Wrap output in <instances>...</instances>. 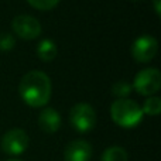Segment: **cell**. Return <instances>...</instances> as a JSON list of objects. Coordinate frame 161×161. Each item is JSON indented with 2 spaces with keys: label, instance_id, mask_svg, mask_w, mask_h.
<instances>
[{
  "label": "cell",
  "instance_id": "6da1fadb",
  "mask_svg": "<svg viewBox=\"0 0 161 161\" xmlns=\"http://www.w3.org/2000/svg\"><path fill=\"white\" fill-rule=\"evenodd\" d=\"M19 91L27 105L41 108L51 97V79L42 71H30L20 80Z\"/></svg>",
  "mask_w": 161,
  "mask_h": 161
},
{
  "label": "cell",
  "instance_id": "7a4b0ae2",
  "mask_svg": "<svg viewBox=\"0 0 161 161\" xmlns=\"http://www.w3.org/2000/svg\"><path fill=\"white\" fill-rule=\"evenodd\" d=\"M112 119L116 125L122 127H134L143 119V110L134 100L130 99H117L110 106Z\"/></svg>",
  "mask_w": 161,
  "mask_h": 161
},
{
  "label": "cell",
  "instance_id": "3957f363",
  "mask_svg": "<svg viewBox=\"0 0 161 161\" xmlns=\"http://www.w3.org/2000/svg\"><path fill=\"white\" fill-rule=\"evenodd\" d=\"M69 123L79 133L91 131L96 123V113H95L93 108L88 103H78L71 109Z\"/></svg>",
  "mask_w": 161,
  "mask_h": 161
},
{
  "label": "cell",
  "instance_id": "277c9868",
  "mask_svg": "<svg viewBox=\"0 0 161 161\" xmlns=\"http://www.w3.org/2000/svg\"><path fill=\"white\" fill-rule=\"evenodd\" d=\"M161 86V74L156 68H146L137 72L133 82V88L139 93L150 96L156 93Z\"/></svg>",
  "mask_w": 161,
  "mask_h": 161
},
{
  "label": "cell",
  "instance_id": "5b68a950",
  "mask_svg": "<svg viewBox=\"0 0 161 161\" xmlns=\"http://www.w3.org/2000/svg\"><path fill=\"white\" fill-rule=\"evenodd\" d=\"M28 147V136L23 129H11L2 137V150L8 156H19Z\"/></svg>",
  "mask_w": 161,
  "mask_h": 161
},
{
  "label": "cell",
  "instance_id": "8992f818",
  "mask_svg": "<svg viewBox=\"0 0 161 161\" xmlns=\"http://www.w3.org/2000/svg\"><path fill=\"white\" fill-rule=\"evenodd\" d=\"M11 28L19 37L24 40H33L41 34V24L33 16L20 14L16 16L11 21Z\"/></svg>",
  "mask_w": 161,
  "mask_h": 161
},
{
  "label": "cell",
  "instance_id": "52a82bcc",
  "mask_svg": "<svg viewBox=\"0 0 161 161\" xmlns=\"http://www.w3.org/2000/svg\"><path fill=\"white\" fill-rule=\"evenodd\" d=\"M157 50H158V42L153 36H140L139 38L134 40L131 45V54L133 58L139 62H148L156 57Z\"/></svg>",
  "mask_w": 161,
  "mask_h": 161
},
{
  "label": "cell",
  "instance_id": "ba28073f",
  "mask_svg": "<svg viewBox=\"0 0 161 161\" xmlns=\"http://www.w3.org/2000/svg\"><path fill=\"white\" fill-rule=\"evenodd\" d=\"M92 157V146L86 140H74L64 151L65 161H89Z\"/></svg>",
  "mask_w": 161,
  "mask_h": 161
},
{
  "label": "cell",
  "instance_id": "9c48e42d",
  "mask_svg": "<svg viewBox=\"0 0 161 161\" xmlns=\"http://www.w3.org/2000/svg\"><path fill=\"white\" fill-rule=\"evenodd\" d=\"M38 125L45 133H55L61 126V116L53 108H45L38 116Z\"/></svg>",
  "mask_w": 161,
  "mask_h": 161
},
{
  "label": "cell",
  "instance_id": "30bf717a",
  "mask_svg": "<svg viewBox=\"0 0 161 161\" xmlns=\"http://www.w3.org/2000/svg\"><path fill=\"white\" fill-rule=\"evenodd\" d=\"M57 45L53 40H42L37 45V55L42 59V61H53L57 57Z\"/></svg>",
  "mask_w": 161,
  "mask_h": 161
},
{
  "label": "cell",
  "instance_id": "8fae6325",
  "mask_svg": "<svg viewBox=\"0 0 161 161\" xmlns=\"http://www.w3.org/2000/svg\"><path fill=\"white\" fill-rule=\"evenodd\" d=\"M102 161H129V154L123 147L112 146L103 151Z\"/></svg>",
  "mask_w": 161,
  "mask_h": 161
},
{
  "label": "cell",
  "instance_id": "7c38bea8",
  "mask_svg": "<svg viewBox=\"0 0 161 161\" xmlns=\"http://www.w3.org/2000/svg\"><path fill=\"white\" fill-rule=\"evenodd\" d=\"M142 110H143V113L151 114V116L158 114L160 110H161V100H160V97L150 96L148 99H146V102H144V105H143Z\"/></svg>",
  "mask_w": 161,
  "mask_h": 161
},
{
  "label": "cell",
  "instance_id": "4fadbf2b",
  "mask_svg": "<svg viewBox=\"0 0 161 161\" xmlns=\"http://www.w3.org/2000/svg\"><path fill=\"white\" fill-rule=\"evenodd\" d=\"M112 92H113V95L119 96L120 99H125L127 95H130L131 85L129 82H126V80H119V82H116L113 85V88H112Z\"/></svg>",
  "mask_w": 161,
  "mask_h": 161
},
{
  "label": "cell",
  "instance_id": "5bb4252c",
  "mask_svg": "<svg viewBox=\"0 0 161 161\" xmlns=\"http://www.w3.org/2000/svg\"><path fill=\"white\" fill-rule=\"evenodd\" d=\"M27 2L38 10H50L58 4L59 0H27Z\"/></svg>",
  "mask_w": 161,
  "mask_h": 161
},
{
  "label": "cell",
  "instance_id": "9a60e30c",
  "mask_svg": "<svg viewBox=\"0 0 161 161\" xmlns=\"http://www.w3.org/2000/svg\"><path fill=\"white\" fill-rule=\"evenodd\" d=\"M14 38L11 37V34L4 33V34H0V50L3 51H10L11 48L14 47Z\"/></svg>",
  "mask_w": 161,
  "mask_h": 161
},
{
  "label": "cell",
  "instance_id": "2e32d148",
  "mask_svg": "<svg viewBox=\"0 0 161 161\" xmlns=\"http://www.w3.org/2000/svg\"><path fill=\"white\" fill-rule=\"evenodd\" d=\"M154 8H156L157 14H160V0H154Z\"/></svg>",
  "mask_w": 161,
  "mask_h": 161
},
{
  "label": "cell",
  "instance_id": "e0dca14e",
  "mask_svg": "<svg viewBox=\"0 0 161 161\" xmlns=\"http://www.w3.org/2000/svg\"><path fill=\"white\" fill-rule=\"evenodd\" d=\"M8 161H21V160H8Z\"/></svg>",
  "mask_w": 161,
  "mask_h": 161
}]
</instances>
